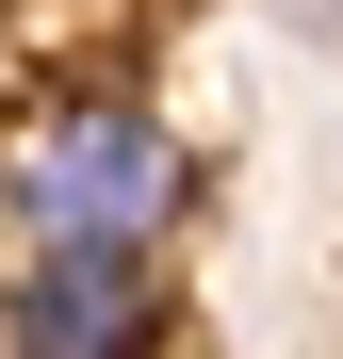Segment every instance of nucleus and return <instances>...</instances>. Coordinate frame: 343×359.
I'll list each match as a JSON object with an SVG mask.
<instances>
[{
  "instance_id": "3",
  "label": "nucleus",
  "mask_w": 343,
  "mask_h": 359,
  "mask_svg": "<svg viewBox=\"0 0 343 359\" xmlns=\"http://www.w3.org/2000/svg\"><path fill=\"white\" fill-rule=\"evenodd\" d=\"M278 17H295V33H327V49H343V0H278Z\"/></svg>"
},
{
  "instance_id": "2",
  "label": "nucleus",
  "mask_w": 343,
  "mask_h": 359,
  "mask_svg": "<svg viewBox=\"0 0 343 359\" xmlns=\"http://www.w3.org/2000/svg\"><path fill=\"white\" fill-rule=\"evenodd\" d=\"M0 343L17 359H147L163 343V262L147 245H33L0 294Z\"/></svg>"
},
{
  "instance_id": "1",
  "label": "nucleus",
  "mask_w": 343,
  "mask_h": 359,
  "mask_svg": "<svg viewBox=\"0 0 343 359\" xmlns=\"http://www.w3.org/2000/svg\"><path fill=\"white\" fill-rule=\"evenodd\" d=\"M180 196H196V147L163 131L147 98H49L17 147H0L17 245H163Z\"/></svg>"
}]
</instances>
